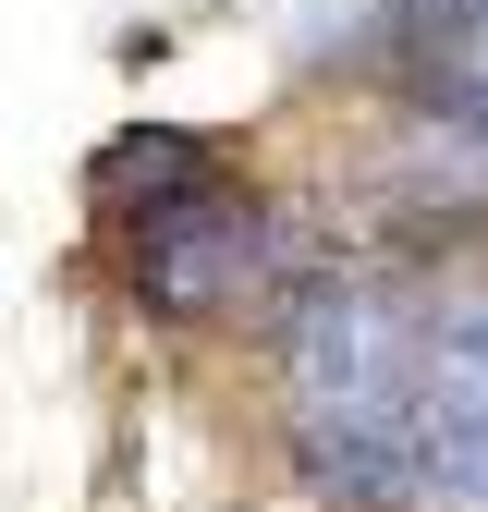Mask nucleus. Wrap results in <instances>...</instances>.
Here are the masks:
<instances>
[{
  "label": "nucleus",
  "instance_id": "nucleus-5",
  "mask_svg": "<svg viewBox=\"0 0 488 512\" xmlns=\"http://www.w3.org/2000/svg\"><path fill=\"white\" fill-rule=\"evenodd\" d=\"M464 122H476V135H488V74H464Z\"/></svg>",
  "mask_w": 488,
  "mask_h": 512
},
{
  "label": "nucleus",
  "instance_id": "nucleus-1",
  "mask_svg": "<svg viewBox=\"0 0 488 512\" xmlns=\"http://www.w3.org/2000/svg\"><path fill=\"white\" fill-rule=\"evenodd\" d=\"M281 391H293V452L330 500H403L415 317L379 281H305L293 330H281Z\"/></svg>",
  "mask_w": 488,
  "mask_h": 512
},
{
  "label": "nucleus",
  "instance_id": "nucleus-3",
  "mask_svg": "<svg viewBox=\"0 0 488 512\" xmlns=\"http://www.w3.org/2000/svg\"><path fill=\"white\" fill-rule=\"evenodd\" d=\"M403 500H415V512H488V415H464V403H427V391H415Z\"/></svg>",
  "mask_w": 488,
  "mask_h": 512
},
{
  "label": "nucleus",
  "instance_id": "nucleus-4",
  "mask_svg": "<svg viewBox=\"0 0 488 512\" xmlns=\"http://www.w3.org/2000/svg\"><path fill=\"white\" fill-rule=\"evenodd\" d=\"M415 391H427V403L488 415V293H464L440 330H415Z\"/></svg>",
  "mask_w": 488,
  "mask_h": 512
},
{
  "label": "nucleus",
  "instance_id": "nucleus-2",
  "mask_svg": "<svg viewBox=\"0 0 488 512\" xmlns=\"http://www.w3.org/2000/svg\"><path fill=\"white\" fill-rule=\"evenodd\" d=\"M135 281L147 305L171 317H220L269 281V220L244 208V196H159L147 208V244H135Z\"/></svg>",
  "mask_w": 488,
  "mask_h": 512
}]
</instances>
